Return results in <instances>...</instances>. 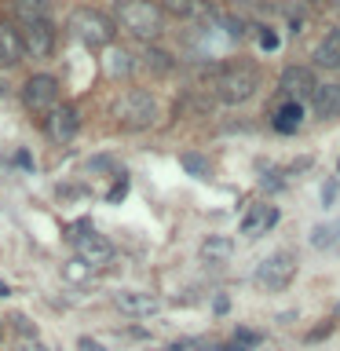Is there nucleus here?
Returning <instances> with one entry per match:
<instances>
[{"instance_id":"nucleus-5","label":"nucleus","mask_w":340,"mask_h":351,"mask_svg":"<svg viewBox=\"0 0 340 351\" xmlns=\"http://www.w3.org/2000/svg\"><path fill=\"white\" fill-rule=\"evenodd\" d=\"M22 103H26L29 114H51L59 106V84L48 73H33L26 88H22Z\"/></svg>"},{"instance_id":"nucleus-29","label":"nucleus","mask_w":340,"mask_h":351,"mask_svg":"<svg viewBox=\"0 0 340 351\" xmlns=\"http://www.w3.org/2000/svg\"><path fill=\"white\" fill-rule=\"evenodd\" d=\"M333 197H337V180H329V183L322 186V202H326V205H333Z\"/></svg>"},{"instance_id":"nucleus-34","label":"nucleus","mask_w":340,"mask_h":351,"mask_svg":"<svg viewBox=\"0 0 340 351\" xmlns=\"http://www.w3.org/2000/svg\"><path fill=\"white\" fill-rule=\"evenodd\" d=\"M329 4H337V8H340V0H329Z\"/></svg>"},{"instance_id":"nucleus-26","label":"nucleus","mask_w":340,"mask_h":351,"mask_svg":"<svg viewBox=\"0 0 340 351\" xmlns=\"http://www.w3.org/2000/svg\"><path fill=\"white\" fill-rule=\"evenodd\" d=\"M260 44H263V51H274V48H278V33H274V29H263V33H260Z\"/></svg>"},{"instance_id":"nucleus-20","label":"nucleus","mask_w":340,"mask_h":351,"mask_svg":"<svg viewBox=\"0 0 340 351\" xmlns=\"http://www.w3.org/2000/svg\"><path fill=\"white\" fill-rule=\"evenodd\" d=\"M333 245H340V219L311 230V249H333Z\"/></svg>"},{"instance_id":"nucleus-11","label":"nucleus","mask_w":340,"mask_h":351,"mask_svg":"<svg viewBox=\"0 0 340 351\" xmlns=\"http://www.w3.org/2000/svg\"><path fill=\"white\" fill-rule=\"evenodd\" d=\"M114 304H117L128 318H150V315L161 311V300H158V296L139 293V289H121V293L114 296Z\"/></svg>"},{"instance_id":"nucleus-12","label":"nucleus","mask_w":340,"mask_h":351,"mask_svg":"<svg viewBox=\"0 0 340 351\" xmlns=\"http://www.w3.org/2000/svg\"><path fill=\"white\" fill-rule=\"evenodd\" d=\"M22 55H26V40H22V29L11 26V22L0 19V66H19Z\"/></svg>"},{"instance_id":"nucleus-3","label":"nucleus","mask_w":340,"mask_h":351,"mask_svg":"<svg viewBox=\"0 0 340 351\" xmlns=\"http://www.w3.org/2000/svg\"><path fill=\"white\" fill-rule=\"evenodd\" d=\"M114 114L121 121V128L143 132V128H150L154 121H158V103H154V95L143 92V88H128V92L117 99Z\"/></svg>"},{"instance_id":"nucleus-16","label":"nucleus","mask_w":340,"mask_h":351,"mask_svg":"<svg viewBox=\"0 0 340 351\" xmlns=\"http://www.w3.org/2000/svg\"><path fill=\"white\" fill-rule=\"evenodd\" d=\"M311 106L318 117H340V84H318L311 95Z\"/></svg>"},{"instance_id":"nucleus-14","label":"nucleus","mask_w":340,"mask_h":351,"mask_svg":"<svg viewBox=\"0 0 340 351\" xmlns=\"http://www.w3.org/2000/svg\"><path fill=\"white\" fill-rule=\"evenodd\" d=\"M197 256H202V263H227L234 256V241L227 234H208L202 241V249H197Z\"/></svg>"},{"instance_id":"nucleus-32","label":"nucleus","mask_w":340,"mask_h":351,"mask_svg":"<svg viewBox=\"0 0 340 351\" xmlns=\"http://www.w3.org/2000/svg\"><path fill=\"white\" fill-rule=\"evenodd\" d=\"M234 4H245V8H260L263 0H234Z\"/></svg>"},{"instance_id":"nucleus-15","label":"nucleus","mask_w":340,"mask_h":351,"mask_svg":"<svg viewBox=\"0 0 340 351\" xmlns=\"http://www.w3.org/2000/svg\"><path fill=\"white\" fill-rule=\"evenodd\" d=\"M315 66L318 70H340V29H329L322 44L315 48Z\"/></svg>"},{"instance_id":"nucleus-31","label":"nucleus","mask_w":340,"mask_h":351,"mask_svg":"<svg viewBox=\"0 0 340 351\" xmlns=\"http://www.w3.org/2000/svg\"><path fill=\"white\" fill-rule=\"evenodd\" d=\"M15 329H22L26 337H33V326H29V318H15Z\"/></svg>"},{"instance_id":"nucleus-18","label":"nucleus","mask_w":340,"mask_h":351,"mask_svg":"<svg viewBox=\"0 0 340 351\" xmlns=\"http://www.w3.org/2000/svg\"><path fill=\"white\" fill-rule=\"evenodd\" d=\"M300 121H304V103H293L289 99V103H282L278 110H274V128L285 132V136L300 128Z\"/></svg>"},{"instance_id":"nucleus-21","label":"nucleus","mask_w":340,"mask_h":351,"mask_svg":"<svg viewBox=\"0 0 340 351\" xmlns=\"http://www.w3.org/2000/svg\"><path fill=\"white\" fill-rule=\"evenodd\" d=\"M15 11L22 22L29 19H48V0H15Z\"/></svg>"},{"instance_id":"nucleus-33","label":"nucleus","mask_w":340,"mask_h":351,"mask_svg":"<svg viewBox=\"0 0 340 351\" xmlns=\"http://www.w3.org/2000/svg\"><path fill=\"white\" fill-rule=\"evenodd\" d=\"M0 296H11V293H8V285H4V282H0Z\"/></svg>"},{"instance_id":"nucleus-2","label":"nucleus","mask_w":340,"mask_h":351,"mask_svg":"<svg viewBox=\"0 0 340 351\" xmlns=\"http://www.w3.org/2000/svg\"><path fill=\"white\" fill-rule=\"evenodd\" d=\"M212 92H216L219 103H227V106L249 103V99L260 92V70H256V66H245V62H241V66H227V70L216 77Z\"/></svg>"},{"instance_id":"nucleus-22","label":"nucleus","mask_w":340,"mask_h":351,"mask_svg":"<svg viewBox=\"0 0 340 351\" xmlns=\"http://www.w3.org/2000/svg\"><path fill=\"white\" fill-rule=\"evenodd\" d=\"M92 267H88V263L81 260V256H73L70 263H62V278L66 282H77V285H81V282H88V278H92Z\"/></svg>"},{"instance_id":"nucleus-7","label":"nucleus","mask_w":340,"mask_h":351,"mask_svg":"<svg viewBox=\"0 0 340 351\" xmlns=\"http://www.w3.org/2000/svg\"><path fill=\"white\" fill-rule=\"evenodd\" d=\"M22 40H26V55H29V59H48V55L55 51V26H51V19L22 22Z\"/></svg>"},{"instance_id":"nucleus-25","label":"nucleus","mask_w":340,"mask_h":351,"mask_svg":"<svg viewBox=\"0 0 340 351\" xmlns=\"http://www.w3.org/2000/svg\"><path fill=\"white\" fill-rule=\"evenodd\" d=\"M125 194H128V180H125V176H121V180L114 183V191L106 194V202H110V205H117V202H121V197H125Z\"/></svg>"},{"instance_id":"nucleus-6","label":"nucleus","mask_w":340,"mask_h":351,"mask_svg":"<svg viewBox=\"0 0 340 351\" xmlns=\"http://www.w3.org/2000/svg\"><path fill=\"white\" fill-rule=\"evenodd\" d=\"M293 274H296V256L293 252H271V256L256 267V282L263 285V289L278 293L293 282Z\"/></svg>"},{"instance_id":"nucleus-1","label":"nucleus","mask_w":340,"mask_h":351,"mask_svg":"<svg viewBox=\"0 0 340 351\" xmlns=\"http://www.w3.org/2000/svg\"><path fill=\"white\" fill-rule=\"evenodd\" d=\"M114 19L139 40H154L165 33V8L154 0H117Z\"/></svg>"},{"instance_id":"nucleus-27","label":"nucleus","mask_w":340,"mask_h":351,"mask_svg":"<svg viewBox=\"0 0 340 351\" xmlns=\"http://www.w3.org/2000/svg\"><path fill=\"white\" fill-rule=\"evenodd\" d=\"M15 351H48V348H44V344H37L33 337H26V340H19V344H15Z\"/></svg>"},{"instance_id":"nucleus-9","label":"nucleus","mask_w":340,"mask_h":351,"mask_svg":"<svg viewBox=\"0 0 340 351\" xmlns=\"http://www.w3.org/2000/svg\"><path fill=\"white\" fill-rule=\"evenodd\" d=\"M278 88L293 99V103H300V99H311L315 95L318 81H315V73L307 70V66H285L282 77H278Z\"/></svg>"},{"instance_id":"nucleus-10","label":"nucleus","mask_w":340,"mask_h":351,"mask_svg":"<svg viewBox=\"0 0 340 351\" xmlns=\"http://www.w3.org/2000/svg\"><path fill=\"white\" fill-rule=\"evenodd\" d=\"M77 128H81V114H77L73 103H59L48 114V132L55 143H70L77 136Z\"/></svg>"},{"instance_id":"nucleus-23","label":"nucleus","mask_w":340,"mask_h":351,"mask_svg":"<svg viewBox=\"0 0 340 351\" xmlns=\"http://www.w3.org/2000/svg\"><path fill=\"white\" fill-rule=\"evenodd\" d=\"M147 66H150L154 73H172V66H175V62H172V55H169V51L150 48V51H147Z\"/></svg>"},{"instance_id":"nucleus-17","label":"nucleus","mask_w":340,"mask_h":351,"mask_svg":"<svg viewBox=\"0 0 340 351\" xmlns=\"http://www.w3.org/2000/svg\"><path fill=\"white\" fill-rule=\"evenodd\" d=\"M169 15H180V19H197V22H205V19H212L216 11L205 4V0H165L161 4Z\"/></svg>"},{"instance_id":"nucleus-4","label":"nucleus","mask_w":340,"mask_h":351,"mask_svg":"<svg viewBox=\"0 0 340 351\" xmlns=\"http://www.w3.org/2000/svg\"><path fill=\"white\" fill-rule=\"evenodd\" d=\"M70 33L84 44V48L99 51V48H110V40H114V22L95 8H77L70 15Z\"/></svg>"},{"instance_id":"nucleus-19","label":"nucleus","mask_w":340,"mask_h":351,"mask_svg":"<svg viewBox=\"0 0 340 351\" xmlns=\"http://www.w3.org/2000/svg\"><path fill=\"white\" fill-rule=\"evenodd\" d=\"M103 66H106V73H110V77H125V73H132V66H136V59H132L128 51H121V48H106V59H103Z\"/></svg>"},{"instance_id":"nucleus-24","label":"nucleus","mask_w":340,"mask_h":351,"mask_svg":"<svg viewBox=\"0 0 340 351\" xmlns=\"http://www.w3.org/2000/svg\"><path fill=\"white\" fill-rule=\"evenodd\" d=\"M183 169L186 172H197V176H208V161L205 158H194V154H183Z\"/></svg>"},{"instance_id":"nucleus-28","label":"nucleus","mask_w":340,"mask_h":351,"mask_svg":"<svg viewBox=\"0 0 340 351\" xmlns=\"http://www.w3.org/2000/svg\"><path fill=\"white\" fill-rule=\"evenodd\" d=\"M238 340H241V344H260V333H252V329H238Z\"/></svg>"},{"instance_id":"nucleus-30","label":"nucleus","mask_w":340,"mask_h":351,"mask_svg":"<svg viewBox=\"0 0 340 351\" xmlns=\"http://www.w3.org/2000/svg\"><path fill=\"white\" fill-rule=\"evenodd\" d=\"M77 348H81V351H106L103 344H95V340H88V337H81V340H77Z\"/></svg>"},{"instance_id":"nucleus-35","label":"nucleus","mask_w":340,"mask_h":351,"mask_svg":"<svg viewBox=\"0 0 340 351\" xmlns=\"http://www.w3.org/2000/svg\"><path fill=\"white\" fill-rule=\"evenodd\" d=\"M337 172H340V161H337Z\"/></svg>"},{"instance_id":"nucleus-8","label":"nucleus","mask_w":340,"mask_h":351,"mask_svg":"<svg viewBox=\"0 0 340 351\" xmlns=\"http://www.w3.org/2000/svg\"><path fill=\"white\" fill-rule=\"evenodd\" d=\"M73 245H77V256H81L92 271L106 267V263L114 260V245H110L103 234H92L88 227H81V234H73Z\"/></svg>"},{"instance_id":"nucleus-13","label":"nucleus","mask_w":340,"mask_h":351,"mask_svg":"<svg viewBox=\"0 0 340 351\" xmlns=\"http://www.w3.org/2000/svg\"><path fill=\"white\" fill-rule=\"evenodd\" d=\"M274 223H278V208H274V205H252V213L241 219V234L263 238Z\"/></svg>"}]
</instances>
